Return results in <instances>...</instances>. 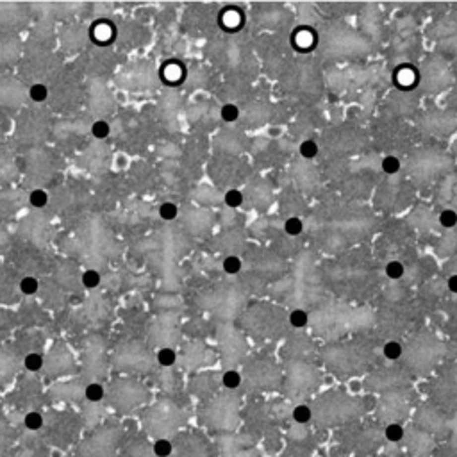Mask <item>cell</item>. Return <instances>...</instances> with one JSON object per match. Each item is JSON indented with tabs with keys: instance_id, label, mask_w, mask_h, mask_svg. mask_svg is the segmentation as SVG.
<instances>
[{
	"instance_id": "cell-22",
	"label": "cell",
	"mask_w": 457,
	"mask_h": 457,
	"mask_svg": "<svg viewBox=\"0 0 457 457\" xmlns=\"http://www.w3.org/2000/svg\"><path fill=\"white\" fill-rule=\"evenodd\" d=\"M29 93H31V98L34 102H43V100H47V97H49V89L43 84H34Z\"/></svg>"
},
{
	"instance_id": "cell-6",
	"label": "cell",
	"mask_w": 457,
	"mask_h": 457,
	"mask_svg": "<svg viewBox=\"0 0 457 457\" xmlns=\"http://www.w3.org/2000/svg\"><path fill=\"white\" fill-rule=\"evenodd\" d=\"M382 352H384V357H388L390 361H396L402 355V345L398 341H388Z\"/></svg>"
},
{
	"instance_id": "cell-14",
	"label": "cell",
	"mask_w": 457,
	"mask_h": 457,
	"mask_svg": "<svg viewBox=\"0 0 457 457\" xmlns=\"http://www.w3.org/2000/svg\"><path fill=\"white\" fill-rule=\"evenodd\" d=\"M316 154H318V145L313 139H306L300 145V155L306 159H313V157H316Z\"/></svg>"
},
{
	"instance_id": "cell-13",
	"label": "cell",
	"mask_w": 457,
	"mask_h": 457,
	"mask_svg": "<svg viewBox=\"0 0 457 457\" xmlns=\"http://www.w3.org/2000/svg\"><path fill=\"white\" fill-rule=\"evenodd\" d=\"M311 414H313L311 413V409L304 404L297 405V407L293 409V420L297 423H307L311 420Z\"/></svg>"
},
{
	"instance_id": "cell-12",
	"label": "cell",
	"mask_w": 457,
	"mask_h": 457,
	"mask_svg": "<svg viewBox=\"0 0 457 457\" xmlns=\"http://www.w3.org/2000/svg\"><path fill=\"white\" fill-rule=\"evenodd\" d=\"M25 368L29 370V372H38V370L43 366V357H41L40 354H36V352H32V354L25 355Z\"/></svg>"
},
{
	"instance_id": "cell-23",
	"label": "cell",
	"mask_w": 457,
	"mask_h": 457,
	"mask_svg": "<svg viewBox=\"0 0 457 457\" xmlns=\"http://www.w3.org/2000/svg\"><path fill=\"white\" fill-rule=\"evenodd\" d=\"M29 200H31V205H34V207H43V205H47L49 195L43 190H34L29 196Z\"/></svg>"
},
{
	"instance_id": "cell-7",
	"label": "cell",
	"mask_w": 457,
	"mask_h": 457,
	"mask_svg": "<svg viewBox=\"0 0 457 457\" xmlns=\"http://www.w3.org/2000/svg\"><path fill=\"white\" fill-rule=\"evenodd\" d=\"M157 361H159L161 366L168 368V366H173L175 361H177V354L172 350V348H161L159 354H157Z\"/></svg>"
},
{
	"instance_id": "cell-16",
	"label": "cell",
	"mask_w": 457,
	"mask_h": 457,
	"mask_svg": "<svg viewBox=\"0 0 457 457\" xmlns=\"http://www.w3.org/2000/svg\"><path fill=\"white\" fill-rule=\"evenodd\" d=\"M20 291L23 295H34L38 291V280L34 277H23L20 280Z\"/></svg>"
},
{
	"instance_id": "cell-20",
	"label": "cell",
	"mask_w": 457,
	"mask_h": 457,
	"mask_svg": "<svg viewBox=\"0 0 457 457\" xmlns=\"http://www.w3.org/2000/svg\"><path fill=\"white\" fill-rule=\"evenodd\" d=\"M98 284H100V275H98V271L88 270L82 273V286H86V288H97Z\"/></svg>"
},
{
	"instance_id": "cell-5",
	"label": "cell",
	"mask_w": 457,
	"mask_h": 457,
	"mask_svg": "<svg viewBox=\"0 0 457 457\" xmlns=\"http://www.w3.org/2000/svg\"><path fill=\"white\" fill-rule=\"evenodd\" d=\"M223 202H225L227 207L236 209L243 204V195H241V191H238V190H229L225 195H223Z\"/></svg>"
},
{
	"instance_id": "cell-11",
	"label": "cell",
	"mask_w": 457,
	"mask_h": 457,
	"mask_svg": "<svg viewBox=\"0 0 457 457\" xmlns=\"http://www.w3.org/2000/svg\"><path fill=\"white\" fill-rule=\"evenodd\" d=\"M91 132H93V136L97 139H104L109 136V132H111V129H109V124L104 120H97L93 125H91Z\"/></svg>"
},
{
	"instance_id": "cell-25",
	"label": "cell",
	"mask_w": 457,
	"mask_h": 457,
	"mask_svg": "<svg viewBox=\"0 0 457 457\" xmlns=\"http://www.w3.org/2000/svg\"><path fill=\"white\" fill-rule=\"evenodd\" d=\"M43 425V418H41L40 413H29L25 416V427L31 429V431H36V429H41Z\"/></svg>"
},
{
	"instance_id": "cell-3",
	"label": "cell",
	"mask_w": 457,
	"mask_h": 457,
	"mask_svg": "<svg viewBox=\"0 0 457 457\" xmlns=\"http://www.w3.org/2000/svg\"><path fill=\"white\" fill-rule=\"evenodd\" d=\"M307 322H309V316H307V313L304 309H295L289 313V324L293 325V327L302 328L307 325Z\"/></svg>"
},
{
	"instance_id": "cell-18",
	"label": "cell",
	"mask_w": 457,
	"mask_h": 457,
	"mask_svg": "<svg viewBox=\"0 0 457 457\" xmlns=\"http://www.w3.org/2000/svg\"><path fill=\"white\" fill-rule=\"evenodd\" d=\"M154 454L157 457H168L172 454V443L168 440H157L154 443Z\"/></svg>"
},
{
	"instance_id": "cell-17",
	"label": "cell",
	"mask_w": 457,
	"mask_h": 457,
	"mask_svg": "<svg viewBox=\"0 0 457 457\" xmlns=\"http://www.w3.org/2000/svg\"><path fill=\"white\" fill-rule=\"evenodd\" d=\"M440 223L447 229H452L457 225V213L452 209H445L443 213L440 214Z\"/></svg>"
},
{
	"instance_id": "cell-4",
	"label": "cell",
	"mask_w": 457,
	"mask_h": 457,
	"mask_svg": "<svg viewBox=\"0 0 457 457\" xmlns=\"http://www.w3.org/2000/svg\"><path fill=\"white\" fill-rule=\"evenodd\" d=\"M284 231H286V234H289V236H298L300 232L304 231L302 220L297 218V216L288 218V220L284 222Z\"/></svg>"
},
{
	"instance_id": "cell-8",
	"label": "cell",
	"mask_w": 457,
	"mask_h": 457,
	"mask_svg": "<svg viewBox=\"0 0 457 457\" xmlns=\"http://www.w3.org/2000/svg\"><path fill=\"white\" fill-rule=\"evenodd\" d=\"M384 434H386L388 441L396 443V441H400L402 438H404V429H402V425H398V423H390V425L386 427Z\"/></svg>"
},
{
	"instance_id": "cell-15",
	"label": "cell",
	"mask_w": 457,
	"mask_h": 457,
	"mask_svg": "<svg viewBox=\"0 0 457 457\" xmlns=\"http://www.w3.org/2000/svg\"><path fill=\"white\" fill-rule=\"evenodd\" d=\"M223 270H225L227 273H231V275L238 273V271L241 270L240 258H236V256H227V258L223 259Z\"/></svg>"
},
{
	"instance_id": "cell-2",
	"label": "cell",
	"mask_w": 457,
	"mask_h": 457,
	"mask_svg": "<svg viewBox=\"0 0 457 457\" xmlns=\"http://www.w3.org/2000/svg\"><path fill=\"white\" fill-rule=\"evenodd\" d=\"M84 395H86V398H88L89 402L97 404V402H100V400L104 398V388L100 386V384H97V382H91V384H88V386H86Z\"/></svg>"
},
{
	"instance_id": "cell-26",
	"label": "cell",
	"mask_w": 457,
	"mask_h": 457,
	"mask_svg": "<svg viewBox=\"0 0 457 457\" xmlns=\"http://www.w3.org/2000/svg\"><path fill=\"white\" fill-rule=\"evenodd\" d=\"M447 286H449V289L452 291V293H457V273L447 280Z\"/></svg>"
},
{
	"instance_id": "cell-19",
	"label": "cell",
	"mask_w": 457,
	"mask_h": 457,
	"mask_svg": "<svg viewBox=\"0 0 457 457\" xmlns=\"http://www.w3.org/2000/svg\"><path fill=\"white\" fill-rule=\"evenodd\" d=\"M382 170L386 173H390V175H393V173H396L400 170V161L396 159L395 155H388V157L382 159Z\"/></svg>"
},
{
	"instance_id": "cell-24",
	"label": "cell",
	"mask_w": 457,
	"mask_h": 457,
	"mask_svg": "<svg viewBox=\"0 0 457 457\" xmlns=\"http://www.w3.org/2000/svg\"><path fill=\"white\" fill-rule=\"evenodd\" d=\"M159 213H161V218H164V220H173V218H177L179 209H177V205L172 204V202H166V204L161 205Z\"/></svg>"
},
{
	"instance_id": "cell-1",
	"label": "cell",
	"mask_w": 457,
	"mask_h": 457,
	"mask_svg": "<svg viewBox=\"0 0 457 457\" xmlns=\"http://www.w3.org/2000/svg\"><path fill=\"white\" fill-rule=\"evenodd\" d=\"M398 71H400V73H398V79H396V82H398V88L409 89V88H413V86L416 84V73H414L416 70H413L411 66H405V68H402V70H398Z\"/></svg>"
},
{
	"instance_id": "cell-21",
	"label": "cell",
	"mask_w": 457,
	"mask_h": 457,
	"mask_svg": "<svg viewBox=\"0 0 457 457\" xmlns=\"http://www.w3.org/2000/svg\"><path fill=\"white\" fill-rule=\"evenodd\" d=\"M238 116H240V109H238L236 104H225L222 107V118L225 122H236Z\"/></svg>"
},
{
	"instance_id": "cell-9",
	"label": "cell",
	"mask_w": 457,
	"mask_h": 457,
	"mask_svg": "<svg viewBox=\"0 0 457 457\" xmlns=\"http://www.w3.org/2000/svg\"><path fill=\"white\" fill-rule=\"evenodd\" d=\"M404 264L400 261H390L386 264V275L390 277V279L396 280V279H402L404 277Z\"/></svg>"
},
{
	"instance_id": "cell-10",
	"label": "cell",
	"mask_w": 457,
	"mask_h": 457,
	"mask_svg": "<svg viewBox=\"0 0 457 457\" xmlns=\"http://www.w3.org/2000/svg\"><path fill=\"white\" fill-rule=\"evenodd\" d=\"M223 386L229 388V390H236V388L241 384V377L240 373L236 372V370H229V372L223 373Z\"/></svg>"
}]
</instances>
